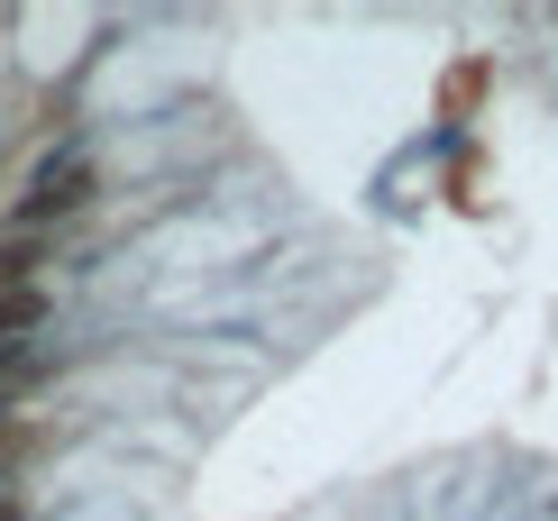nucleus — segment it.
<instances>
[{
    "instance_id": "f257e3e1",
    "label": "nucleus",
    "mask_w": 558,
    "mask_h": 521,
    "mask_svg": "<svg viewBox=\"0 0 558 521\" xmlns=\"http://www.w3.org/2000/svg\"><path fill=\"white\" fill-rule=\"evenodd\" d=\"M92 183H101V174H92V156L83 147H56L28 174V193H19V229H37V239H46L56 220H74V210L92 202Z\"/></svg>"
},
{
    "instance_id": "f03ea898",
    "label": "nucleus",
    "mask_w": 558,
    "mask_h": 521,
    "mask_svg": "<svg viewBox=\"0 0 558 521\" xmlns=\"http://www.w3.org/2000/svg\"><path fill=\"white\" fill-rule=\"evenodd\" d=\"M46 329V283H19V293H0V348H28Z\"/></svg>"
},
{
    "instance_id": "7ed1b4c3",
    "label": "nucleus",
    "mask_w": 558,
    "mask_h": 521,
    "mask_svg": "<svg viewBox=\"0 0 558 521\" xmlns=\"http://www.w3.org/2000/svg\"><path fill=\"white\" fill-rule=\"evenodd\" d=\"M37 266H46V239H37V229H10V239H0V293L37 283Z\"/></svg>"
},
{
    "instance_id": "20e7f679",
    "label": "nucleus",
    "mask_w": 558,
    "mask_h": 521,
    "mask_svg": "<svg viewBox=\"0 0 558 521\" xmlns=\"http://www.w3.org/2000/svg\"><path fill=\"white\" fill-rule=\"evenodd\" d=\"M0 521H19V504H10V494H0Z\"/></svg>"
},
{
    "instance_id": "39448f33",
    "label": "nucleus",
    "mask_w": 558,
    "mask_h": 521,
    "mask_svg": "<svg viewBox=\"0 0 558 521\" xmlns=\"http://www.w3.org/2000/svg\"><path fill=\"white\" fill-rule=\"evenodd\" d=\"M0 494H10V476H0Z\"/></svg>"
}]
</instances>
